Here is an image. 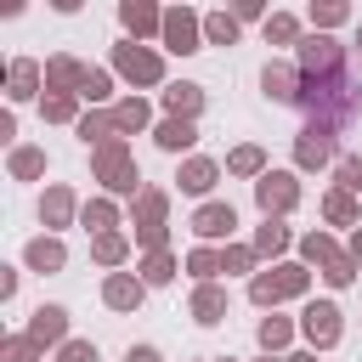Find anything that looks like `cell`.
I'll return each mask as SVG.
<instances>
[{
	"label": "cell",
	"mask_w": 362,
	"mask_h": 362,
	"mask_svg": "<svg viewBox=\"0 0 362 362\" xmlns=\"http://www.w3.org/2000/svg\"><path fill=\"white\" fill-rule=\"evenodd\" d=\"M204 28H209V40H215V45H232V40H238V17H226V11H215Z\"/></svg>",
	"instance_id": "cell-13"
},
{
	"label": "cell",
	"mask_w": 362,
	"mask_h": 362,
	"mask_svg": "<svg viewBox=\"0 0 362 362\" xmlns=\"http://www.w3.org/2000/svg\"><path fill=\"white\" fill-rule=\"evenodd\" d=\"M288 362H311V356H288Z\"/></svg>",
	"instance_id": "cell-36"
},
{
	"label": "cell",
	"mask_w": 362,
	"mask_h": 362,
	"mask_svg": "<svg viewBox=\"0 0 362 362\" xmlns=\"http://www.w3.org/2000/svg\"><path fill=\"white\" fill-rule=\"evenodd\" d=\"M328 221H351V198H345V192L328 198Z\"/></svg>",
	"instance_id": "cell-26"
},
{
	"label": "cell",
	"mask_w": 362,
	"mask_h": 362,
	"mask_svg": "<svg viewBox=\"0 0 362 362\" xmlns=\"http://www.w3.org/2000/svg\"><path fill=\"white\" fill-rule=\"evenodd\" d=\"M141 119H147V107H141V102H130V107H119V124H141Z\"/></svg>",
	"instance_id": "cell-28"
},
{
	"label": "cell",
	"mask_w": 362,
	"mask_h": 362,
	"mask_svg": "<svg viewBox=\"0 0 362 362\" xmlns=\"http://www.w3.org/2000/svg\"><path fill=\"white\" fill-rule=\"evenodd\" d=\"M305 255H311V260H322V266H334V260H339V255H334V243H328L322 232H311V238H305Z\"/></svg>",
	"instance_id": "cell-18"
},
{
	"label": "cell",
	"mask_w": 362,
	"mask_h": 362,
	"mask_svg": "<svg viewBox=\"0 0 362 362\" xmlns=\"http://www.w3.org/2000/svg\"><path fill=\"white\" fill-rule=\"evenodd\" d=\"M283 243H288V232H283L277 221H266V226H260V249H283Z\"/></svg>",
	"instance_id": "cell-23"
},
{
	"label": "cell",
	"mask_w": 362,
	"mask_h": 362,
	"mask_svg": "<svg viewBox=\"0 0 362 362\" xmlns=\"http://www.w3.org/2000/svg\"><path fill=\"white\" fill-rule=\"evenodd\" d=\"M215 266H221V260H215V255H209V249H198V255H192V272H198V277H209V272H215Z\"/></svg>",
	"instance_id": "cell-27"
},
{
	"label": "cell",
	"mask_w": 362,
	"mask_h": 362,
	"mask_svg": "<svg viewBox=\"0 0 362 362\" xmlns=\"http://www.w3.org/2000/svg\"><path fill=\"white\" fill-rule=\"evenodd\" d=\"M305 339L311 345H334L339 339V311L322 300V305H305Z\"/></svg>",
	"instance_id": "cell-5"
},
{
	"label": "cell",
	"mask_w": 362,
	"mask_h": 362,
	"mask_svg": "<svg viewBox=\"0 0 362 362\" xmlns=\"http://www.w3.org/2000/svg\"><path fill=\"white\" fill-rule=\"evenodd\" d=\"M339 181L345 187H362V158H339Z\"/></svg>",
	"instance_id": "cell-25"
},
{
	"label": "cell",
	"mask_w": 362,
	"mask_h": 362,
	"mask_svg": "<svg viewBox=\"0 0 362 362\" xmlns=\"http://www.w3.org/2000/svg\"><path fill=\"white\" fill-rule=\"evenodd\" d=\"M351 249H356V255H362V232H356V238H351Z\"/></svg>",
	"instance_id": "cell-35"
},
{
	"label": "cell",
	"mask_w": 362,
	"mask_h": 362,
	"mask_svg": "<svg viewBox=\"0 0 362 362\" xmlns=\"http://www.w3.org/2000/svg\"><path fill=\"white\" fill-rule=\"evenodd\" d=\"M68 362H96V351L90 345H68Z\"/></svg>",
	"instance_id": "cell-32"
},
{
	"label": "cell",
	"mask_w": 362,
	"mask_h": 362,
	"mask_svg": "<svg viewBox=\"0 0 362 362\" xmlns=\"http://www.w3.org/2000/svg\"><path fill=\"white\" fill-rule=\"evenodd\" d=\"M300 288H305V272H300V266H277V272H266V277L249 283V294H255L260 305H272V300H283V294H300Z\"/></svg>",
	"instance_id": "cell-1"
},
{
	"label": "cell",
	"mask_w": 362,
	"mask_h": 362,
	"mask_svg": "<svg viewBox=\"0 0 362 362\" xmlns=\"http://www.w3.org/2000/svg\"><path fill=\"white\" fill-rule=\"evenodd\" d=\"M260 345H266V351L288 345V322H283V317H266V322H260Z\"/></svg>",
	"instance_id": "cell-16"
},
{
	"label": "cell",
	"mask_w": 362,
	"mask_h": 362,
	"mask_svg": "<svg viewBox=\"0 0 362 362\" xmlns=\"http://www.w3.org/2000/svg\"><path fill=\"white\" fill-rule=\"evenodd\" d=\"M345 11H351V6H345V0H311V17H317V23H322V28H328V23H339V17H345Z\"/></svg>",
	"instance_id": "cell-17"
},
{
	"label": "cell",
	"mask_w": 362,
	"mask_h": 362,
	"mask_svg": "<svg viewBox=\"0 0 362 362\" xmlns=\"http://www.w3.org/2000/svg\"><path fill=\"white\" fill-rule=\"evenodd\" d=\"M119 68H124L130 79H158V62H153L147 51H136V45H124V51H119Z\"/></svg>",
	"instance_id": "cell-8"
},
{
	"label": "cell",
	"mask_w": 362,
	"mask_h": 362,
	"mask_svg": "<svg viewBox=\"0 0 362 362\" xmlns=\"http://www.w3.org/2000/svg\"><path fill=\"white\" fill-rule=\"evenodd\" d=\"M130 362H158V356L153 351H130Z\"/></svg>",
	"instance_id": "cell-34"
},
{
	"label": "cell",
	"mask_w": 362,
	"mask_h": 362,
	"mask_svg": "<svg viewBox=\"0 0 362 362\" xmlns=\"http://www.w3.org/2000/svg\"><path fill=\"white\" fill-rule=\"evenodd\" d=\"M96 255H102V260H119V255H124V243H119V238H102V243H96Z\"/></svg>",
	"instance_id": "cell-29"
},
{
	"label": "cell",
	"mask_w": 362,
	"mask_h": 362,
	"mask_svg": "<svg viewBox=\"0 0 362 362\" xmlns=\"http://www.w3.org/2000/svg\"><path fill=\"white\" fill-rule=\"evenodd\" d=\"M158 141L175 153V147H192V124L187 119H170V124H158Z\"/></svg>",
	"instance_id": "cell-11"
},
{
	"label": "cell",
	"mask_w": 362,
	"mask_h": 362,
	"mask_svg": "<svg viewBox=\"0 0 362 362\" xmlns=\"http://www.w3.org/2000/svg\"><path fill=\"white\" fill-rule=\"evenodd\" d=\"M34 266H62V249L57 243H34Z\"/></svg>",
	"instance_id": "cell-24"
},
{
	"label": "cell",
	"mask_w": 362,
	"mask_h": 362,
	"mask_svg": "<svg viewBox=\"0 0 362 362\" xmlns=\"http://www.w3.org/2000/svg\"><path fill=\"white\" fill-rule=\"evenodd\" d=\"M328 283H351V260H345V255L328 266Z\"/></svg>",
	"instance_id": "cell-31"
},
{
	"label": "cell",
	"mask_w": 362,
	"mask_h": 362,
	"mask_svg": "<svg viewBox=\"0 0 362 362\" xmlns=\"http://www.w3.org/2000/svg\"><path fill=\"white\" fill-rule=\"evenodd\" d=\"M136 300H141V283H130V277L107 283V305H136Z\"/></svg>",
	"instance_id": "cell-15"
},
{
	"label": "cell",
	"mask_w": 362,
	"mask_h": 362,
	"mask_svg": "<svg viewBox=\"0 0 362 362\" xmlns=\"http://www.w3.org/2000/svg\"><path fill=\"white\" fill-rule=\"evenodd\" d=\"M300 62H305V74H317V79L328 74V79H334V74H339V45H334L328 34H311V40L300 45Z\"/></svg>",
	"instance_id": "cell-2"
},
{
	"label": "cell",
	"mask_w": 362,
	"mask_h": 362,
	"mask_svg": "<svg viewBox=\"0 0 362 362\" xmlns=\"http://www.w3.org/2000/svg\"><path fill=\"white\" fill-rule=\"evenodd\" d=\"M192 311H198V322H221V311H226V300H221L215 288H198V300H192Z\"/></svg>",
	"instance_id": "cell-12"
},
{
	"label": "cell",
	"mask_w": 362,
	"mask_h": 362,
	"mask_svg": "<svg viewBox=\"0 0 362 362\" xmlns=\"http://www.w3.org/2000/svg\"><path fill=\"white\" fill-rule=\"evenodd\" d=\"M266 96L294 102V96H300V90H294V74H288V68H266Z\"/></svg>",
	"instance_id": "cell-10"
},
{
	"label": "cell",
	"mask_w": 362,
	"mask_h": 362,
	"mask_svg": "<svg viewBox=\"0 0 362 362\" xmlns=\"http://www.w3.org/2000/svg\"><path fill=\"white\" fill-rule=\"evenodd\" d=\"M164 40H170V51H192V45H198V23H192L187 11H170V17H164Z\"/></svg>",
	"instance_id": "cell-6"
},
{
	"label": "cell",
	"mask_w": 362,
	"mask_h": 362,
	"mask_svg": "<svg viewBox=\"0 0 362 362\" xmlns=\"http://www.w3.org/2000/svg\"><path fill=\"white\" fill-rule=\"evenodd\" d=\"M255 192H260V209H266V215H272V209L283 215V209H294V198H300L294 175H260V187H255Z\"/></svg>",
	"instance_id": "cell-4"
},
{
	"label": "cell",
	"mask_w": 362,
	"mask_h": 362,
	"mask_svg": "<svg viewBox=\"0 0 362 362\" xmlns=\"http://www.w3.org/2000/svg\"><path fill=\"white\" fill-rule=\"evenodd\" d=\"M181 187H187V192H209V187H215V164H204V158H192V164L181 170Z\"/></svg>",
	"instance_id": "cell-9"
},
{
	"label": "cell",
	"mask_w": 362,
	"mask_h": 362,
	"mask_svg": "<svg viewBox=\"0 0 362 362\" xmlns=\"http://www.w3.org/2000/svg\"><path fill=\"white\" fill-rule=\"evenodd\" d=\"M266 40L288 45V40H294V23H288V17H272V23H266Z\"/></svg>",
	"instance_id": "cell-22"
},
{
	"label": "cell",
	"mask_w": 362,
	"mask_h": 362,
	"mask_svg": "<svg viewBox=\"0 0 362 362\" xmlns=\"http://www.w3.org/2000/svg\"><path fill=\"white\" fill-rule=\"evenodd\" d=\"M198 102H204V90H198V85H175V90H170V107H175L181 119H187V113H198Z\"/></svg>",
	"instance_id": "cell-14"
},
{
	"label": "cell",
	"mask_w": 362,
	"mask_h": 362,
	"mask_svg": "<svg viewBox=\"0 0 362 362\" xmlns=\"http://www.w3.org/2000/svg\"><path fill=\"white\" fill-rule=\"evenodd\" d=\"M34 334H40V339H57V334H62V311H40Z\"/></svg>",
	"instance_id": "cell-21"
},
{
	"label": "cell",
	"mask_w": 362,
	"mask_h": 362,
	"mask_svg": "<svg viewBox=\"0 0 362 362\" xmlns=\"http://www.w3.org/2000/svg\"><path fill=\"white\" fill-rule=\"evenodd\" d=\"M147 277H153V283H164V277H170V260H164V255H153V260H147Z\"/></svg>",
	"instance_id": "cell-30"
},
{
	"label": "cell",
	"mask_w": 362,
	"mask_h": 362,
	"mask_svg": "<svg viewBox=\"0 0 362 362\" xmlns=\"http://www.w3.org/2000/svg\"><path fill=\"white\" fill-rule=\"evenodd\" d=\"M204 238H221V232H232L238 226V215H232V204H209V209H198V221H192Z\"/></svg>",
	"instance_id": "cell-7"
},
{
	"label": "cell",
	"mask_w": 362,
	"mask_h": 362,
	"mask_svg": "<svg viewBox=\"0 0 362 362\" xmlns=\"http://www.w3.org/2000/svg\"><path fill=\"white\" fill-rule=\"evenodd\" d=\"M232 6H238L243 17H255V11H260V0H232Z\"/></svg>",
	"instance_id": "cell-33"
},
{
	"label": "cell",
	"mask_w": 362,
	"mask_h": 362,
	"mask_svg": "<svg viewBox=\"0 0 362 362\" xmlns=\"http://www.w3.org/2000/svg\"><path fill=\"white\" fill-rule=\"evenodd\" d=\"M328 153H334V124H328V119L305 124V130H300V164H305V170H311V164H328Z\"/></svg>",
	"instance_id": "cell-3"
},
{
	"label": "cell",
	"mask_w": 362,
	"mask_h": 362,
	"mask_svg": "<svg viewBox=\"0 0 362 362\" xmlns=\"http://www.w3.org/2000/svg\"><path fill=\"white\" fill-rule=\"evenodd\" d=\"M232 170L255 175V170H260V147H238V153H232Z\"/></svg>",
	"instance_id": "cell-20"
},
{
	"label": "cell",
	"mask_w": 362,
	"mask_h": 362,
	"mask_svg": "<svg viewBox=\"0 0 362 362\" xmlns=\"http://www.w3.org/2000/svg\"><path fill=\"white\" fill-rule=\"evenodd\" d=\"M124 23L130 28H153V6L147 0H124Z\"/></svg>",
	"instance_id": "cell-19"
}]
</instances>
